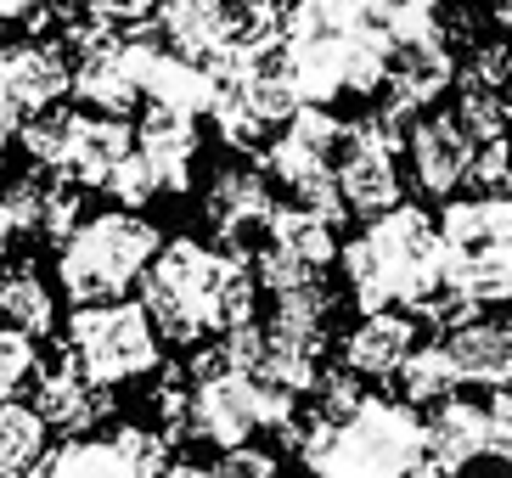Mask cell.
<instances>
[{
  "mask_svg": "<svg viewBox=\"0 0 512 478\" xmlns=\"http://www.w3.org/2000/svg\"><path fill=\"white\" fill-rule=\"evenodd\" d=\"M259 276L248 254L209 248L197 237H175L158 248V259L141 276V310L164 344H203L209 332H237L254 321Z\"/></svg>",
  "mask_w": 512,
  "mask_h": 478,
  "instance_id": "6da1fadb",
  "label": "cell"
},
{
  "mask_svg": "<svg viewBox=\"0 0 512 478\" xmlns=\"http://www.w3.org/2000/svg\"><path fill=\"white\" fill-rule=\"evenodd\" d=\"M299 456L310 478H456L428 456V417L383 394H361L355 411L332 422L304 417Z\"/></svg>",
  "mask_w": 512,
  "mask_h": 478,
  "instance_id": "7a4b0ae2",
  "label": "cell"
},
{
  "mask_svg": "<svg viewBox=\"0 0 512 478\" xmlns=\"http://www.w3.org/2000/svg\"><path fill=\"white\" fill-rule=\"evenodd\" d=\"M344 282L361 304V315L377 310H417L428 315L445 293V248H439V220L400 203V209L366 220L355 242H344Z\"/></svg>",
  "mask_w": 512,
  "mask_h": 478,
  "instance_id": "3957f363",
  "label": "cell"
},
{
  "mask_svg": "<svg viewBox=\"0 0 512 478\" xmlns=\"http://www.w3.org/2000/svg\"><path fill=\"white\" fill-rule=\"evenodd\" d=\"M439 248H445V293L428 315L467 321L512 299V203L507 192L451 197L439 214Z\"/></svg>",
  "mask_w": 512,
  "mask_h": 478,
  "instance_id": "277c9868",
  "label": "cell"
},
{
  "mask_svg": "<svg viewBox=\"0 0 512 478\" xmlns=\"http://www.w3.org/2000/svg\"><path fill=\"white\" fill-rule=\"evenodd\" d=\"M186 383H192V394H186V439L220 450V456L254 445V434H265V428H299V400L271 389L265 377L231 372L220 344L192 360Z\"/></svg>",
  "mask_w": 512,
  "mask_h": 478,
  "instance_id": "5b68a950",
  "label": "cell"
},
{
  "mask_svg": "<svg viewBox=\"0 0 512 478\" xmlns=\"http://www.w3.org/2000/svg\"><path fill=\"white\" fill-rule=\"evenodd\" d=\"M158 248H164V237H158V225L147 214L102 209L91 220H79L74 237L57 248V287L74 299V310L119 304L130 287H141Z\"/></svg>",
  "mask_w": 512,
  "mask_h": 478,
  "instance_id": "8992f818",
  "label": "cell"
},
{
  "mask_svg": "<svg viewBox=\"0 0 512 478\" xmlns=\"http://www.w3.org/2000/svg\"><path fill=\"white\" fill-rule=\"evenodd\" d=\"M62 349H68V360L107 394L119 389V383L152 377L158 360H164V338H158V327H152V315L141 310V304H130V299L74 310L68 315Z\"/></svg>",
  "mask_w": 512,
  "mask_h": 478,
  "instance_id": "52a82bcc",
  "label": "cell"
},
{
  "mask_svg": "<svg viewBox=\"0 0 512 478\" xmlns=\"http://www.w3.org/2000/svg\"><path fill=\"white\" fill-rule=\"evenodd\" d=\"M400 147H406V135L394 130L383 113H366V119L344 124L332 175H338V192H344L349 214L377 220V214L400 209V164H394Z\"/></svg>",
  "mask_w": 512,
  "mask_h": 478,
  "instance_id": "ba28073f",
  "label": "cell"
},
{
  "mask_svg": "<svg viewBox=\"0 0 512 478\" xmlns=\"http://www.w3.org/2000/svg\"><path fill=\"white\" fill-rule=\"evenodd\" d=\"M169 467V434L119 422L113 434H79L51 450L46 478H164Z\"/></svg>",
  "mask_w": 512,
  "mask_h": 478,
  "instance_id": "9c48e42d",
  "label": "cell"
},
{
  "mask_svg": "<svg viewBox=\"0 0 512 478\" xmlns=\"http://www.w3.org/2000/svg\"><path fill=\"white\" fill-rule=\"evenodd\" d=\"M406 158H411V180L428 197L451 203L462 186H473V164H479V141L462 130L451 107L445 113H422L406 130Z\"/></svg>",
  "mask_w": 512,
  "mask_h": 478,
  "instance_id": "30bf717a",
  "label": "cell"
},
{
  "mask_svg": "<svg viewBox=\"0 0 512 478\" xmlns=\"http://www.w3.org/2000/svg\"><path fill=\"white\" fill-rule=\"evenodd\" d=\"M338 141H344V119L332 107H299L282 130L265 141V169L271 180H282L287 192H304L310 180L332 175V158H338Z\"/></svg>",
  "mask_w": 512,
  "mask_h": 478,
  "instance_id": "8fae6325",
  "label": "cell"
},
{
  "mask_svg": "<svg viewBox=\"0 0 512 478\" xmlns=\"http://www.w3.org/2000/svg\"><path fill=\"white\" fill-rule=\"evenodd\" d=\"M276 209L282 203L271 197V180L259 169H220L209 180V197H203V214H209L214 237L226 242L231 254H248L254 242H265Z\"/></svg>",
  "mask_w": 512,
  "mask_h": 478,
  "instance_id": "7c38bea8",
  "label": "cell"
},
{
  "mask_svg": "<svg viewBox=\"0 0 512 478\" xmlns=\"http://www.w3.org/2000/svg\"><path fill=\"white\" fill-rule=\"evenodd\" d=\"M29 405L46 417L51 434H68V439L91 434L96 422L113 417V394L96 389L91 377L68 360V349H62L51 366H40V372H34V400Z\"/></svg>",
  "mask_w": 512,
  "mask_h": 478,
  "instance_id": "4fadbf2b",
  "label": "cell"
},
{
  "mask_svg": "<svg viewBox=\"0 0 512 478\" xmlns=\"http://www.w3.org/2000/svg\"><path fill=\"white\" fill-rule=\"evenodd\" d=\"M445 355H451L456 377L473 383V389H512V310H479L456 321L445 338Z\"/></svg>",
  "mask_w": 512,
  "mask_h": 478,
  "instance_id": "5bb4252c",
  "label": "cell"
},
{
  "mask_svg": "<svg viewBox=\"0 0 512 478\" xmlns=\"http://www.w3.org/2000/svg\"><path fill=\"white\" fill-rule=\"evenodd\" d=\"M417 315L411 310H377L361 315L355 327L344 332V372L349 377H372V383H389V377L406 372V360L417 355Z\"/></svg>",
  "mask_w": 512,
  "mask_h": 478,
  "instance_id": "9a60e30c",
  "label": "cell"
},
{
  "mask_svg": "<svg viewBox=\"0 0 512 478\" xmlns=\"http://www.w3.org/2000/svg\"><path fill=\"white\" fill-rule=\"evenodd\" d=\"M136 152V130L107 113H74L68 130V152H62V180H74L79 192H107V180L119 175V164Z\"/></svg>",
  "mask_w": 512,
  "mask_h": 478,
  "instance_id": "2e32d148",
  "label": "cell"
},
{
  "mask_svg": "<svg viewBox=\"0 0 512 478\" xmlns=\"http://www.w3.org/2000/svg\"><path fill=\"white\" fill-rule=\"evenodd\" d=\"M6 209H12V225L23 237H46L62 248L79 225V186L51 175V169H29L6 186Z\"/></svg>",
  "mask_w": 512,
  "mask_h": 478,
  "instance_id": "e0dca14e",
  "label": "cell"
},
{
  "mask_svg": "<svg viewBox=\"0 0 512 478\" xmlns=\"http://www.w3.org/2000/svg\"><path fill=\"white\" fill-rule=\"evenodd\" d=\"M197 119L192 113H169V107H147L136 124V152L141 164L152 169L158 192H186L192 186V164H197Z\"/></svg>",
  "mask_w": 512,
  "mask_h": 478,
  "instance_id": "ac0fdd59",
  "label": "cell"
},
{
  "mask_svg": "<svg viewBox=\"0 0 512 478\" xmlns=\"http://www.w3.org/2000/svg\"><path fill=\"white\" fill-rule=\"evenodd\" d=\"M6 79H12V102L29 113L62 107V96L74 90V57L62 40H23L6 45Z\"/></svg>",
  "mask_w": 512,
  "mask_h": 478,
  "instance_id": "d6986e66",
  "label": "cell"
},
{
  "mask_svg": "<svg viewBox=\"0 0 512 478\" xmlns=\"http://www.w3.org/2000/svg\"><path fill=\"white\" fill-rule=\"evenodd\" d=\"M152 17H158V45L186 62H203V68L237 45L231 40L226 0H158Z\"/></svg>",
  "mask_w": 512,
  "mask_h": 478,
  "instance_id": "ffe728a7",
  "label": "cell"
},
{
  "mask_svg": "<svg viewBox=\"0 0 512 478\" xmlns=\"http://www.w3.org/2000/svg\"><path fill=\"white\" fill-rule=\"evenodd\" d=\"M428 456L445 473H462L467 462L490 456V405L462 400V394L439 400L434 417H428Z\"/></svg>",
  "mask_w": 512,
  "mask_h": 478,
  "instance_id": "44dd1931",
  "label": "cell"
},
{
  "mask_svg": "<svg viewBox=\"0 0 512 478\" xmlns=\"http://www.w3.org/2000/svg\"><path fill=\"white\" fill-rule=\"evenodd\" d=\"M141 102L203 119L214 107V74L203 62H186V57H175V51H164V45H152L147 74H141Z\"/></svg>",
  "mask_w": 512,
  "mask_h": 478,
  "instance_id": "7402d4cb",
  "label": "cell"
},
{
  "mask_svg": "<svg viewBox=\"0 0 512 478\" xmlns=\"http://www.w3.org/2000/svg\"><path fill=\"white\" fill-rule=\"evenodd\" d=\"M259 248H271V254L293 259V265H304V270H316V276H321V270H327L338 254H344L338 225H327L321 214L299 209V203L276 209V220H271V231H265V242H259Z\"/></svg>",
  "mask_w": 512,
  "mask_h": 478,
  "instance_id": "603a6c76",
  "label": "cell"
},
{
  "mask_svg": "<svg viewBox=\"0 0 512 478\" xmlns=\"http://www.w3.org/2000/svg\"><path fill=\"white\" fill-rule=\"evenodd\" d=\"M0 327L23 338H46L57 327V299L34 265H0Z\"/></svg>",
  "mask_w": 512,
  "mask_h": 478,
  "instance_id": "cb8c5ba5",
  "label": "cell"
},
{
  "mask_svg": "<svg viewBox=\"0 0 512 478\" xmlns=\"http://www.w3.org/2000/svg\"><path fill=\"white\" fill-rule=\"evenodd\" d=\"M51 462V428L34 405H0V478H34Z\"/></svg>",
  "mask_w": 512,
  "mask_h": 478,
  "instance_id": "d4e9b609",
  "label": "cell"
},
{
  "mask_svg": "<svg viewBox=\"0 0 512 478\" xmlns=\"http://www.w3.org/2000/svg\"><path fill=\"white\" fill-rule=\"evenodd\" d=\"M445 0H366V17L377 29L389 34V45H417V40H434L445 34Z\"/></svg>",
  "mask_w": 512,
  "mask_h": 478,
  "instance_id": "484cf974",
  "label": "cell"
},
{
  "mask_svg": "<svg viewBox=\"0 0 512 478\" xmlns=\"http://www.w3.org/2000/svg\"><path fill=\"white\" fill-rule=\"evenodd\" d=\"M394 383H400L406 405H439V400H451V394L462 389V377H456L445 344H417V355L406 360V372L394 377Z\"/></svg>",
  "mask_w": 512,
  "mask_h": 478,
  "instance_id": "4316f807",
  "label": "cell"
},
{
  "mask_svg": "<svg viewBox=\"0 0 512 478\" xmlns=\"http://www.w3.org/2000/svg\"><path fill=\"white\" fill-rule=\"evenodd\" d=\"M68 130H74V107H46V113H29V119H23L17 141H23L34 169H51V175H57L62 152H68Z\"/></svg>",
  "mask_w": 512,
  "mask_h": 478,
  "instance_id": "83f0119b",
  "label": "cell"
},
{
  "mask_svg": "<svg viewBox=\"0 0 512 478\" xmlns=\"http://www.w3.org/2000/svg\"><path fill=\"white\" fill-rule=\"evenodd\" d=\"M34 372H40V349H34V338L0 327V405L17 400V389H29Z\"/></svg>",
  "mask_w": 512,
  "mask_h": 478,
  "instance_id": "f1b7e54d",
  "label": "cell"
},
{
  "mask_svg": "<svg viewBox=\"0 0 512 478\" xmlns=\"http://www.w3.org/2000/svg\"><path fill=\"white\" fill-rule=\"evenodd\" d=\"M107 197H113L119 209L141 214V209L152 203V197H164V192H158V180H152V169L141 164V152H130V158L119 164V175L107 180Z\"/></svg>",
  "mask_w": 512,
  "mask_h": 478,
  "instance_id": "f546056e",
  "label": "cell"
},
{
  "mask_svg": "<svg viewBox=\"0 0 512 478\" xmlns=\"http://www.w3.org/2000/svg\"><path fill=\"white\" fill-rule=\"evenodd\" d=\"M79 12L113 34H130V29H141V17L158 12V0H79Z\"/></svg>",
  "mask_w": 512,
  "mask_h": 478,
  "instance_id": "4dcf8cb0",
  "label": "cell"
},
{
  "mask_svg": "<svg viewBox=\"0 0 512 478\" xmlns=\"http://www.w3.org/2000/svg\"><path fill=\"white\" fill-rule=\"evenodd\" d=\"M220 467H226V478H282V462H276L271 450H254V445L226 450Z\"/></svg>",
  "mask_w": 512,
  "mask_h": 478,
  "instance_id": "1f68e13d",
  "label": "cell"
},
{
  "mask_svg": "<svg viewBox=\"0 0 512 478\" xmlns=\"http://www.w3.org/2000/svg\"><path fill=\"white\" fill-rule=\"evenodd\" d=\"M490 456L512 467V389H501L490 400Z\"/></svg>",
  "mask_w": 512,
  "mask_h": 478,
  "instance_id": "d6a6232c",
  "label": "cell"
},
{
  "mask_svg": "<svg viewBox=\"0 0 512 478\" xmlns=\"http://www.w3.org/2000/svg\"><path fill=\"white\" fill-rule=\"evenodd\" d=\"M17 130H23V107L12 102V79H6V45H0V152L17 141Z\"/></svg>",
  "mask_w": 512,
  "mask_h": 478,
  "instance_id": "836d02e7",
  "label": "cell"
},
{
  "mask_svg": "<svg viewBox=\"0 0 512 478\" xmlns=\"http://www.w3.org/2000/svg\"><path fill=\"white\" fill-rule=\"evenodd\" d=\"M57 0H0V23H34L40 12H51Z\"/></svg>",
  "mask_w": 512,
  "mask_h": 478,
  "instance_id": "e575fe53",
  "label": "cell"
},
{
  "mask_svg": "<svg viewBox=\"0 0 512 478\" xmlns=\"http://www.w3.org/2000/svg\"><path fill=\"white\" fill-rule=\"evenodd\" d=\"M164 478H226V467L220 462H192V456H186V462H169Z\"/></svg>",
  "mask_w": 512,
  "mask_h": 478,
  "instance_id": "d590c367",
  "label": "cell"
},
{
  "mask_svg": "<svg viewBox=\"0 0 512 478\" xmlns=\"http://www.w3.org/2000/svg\"><path fill=\"white\" fill-rule=\"evenodd\" d=\"M12 237H17V225H12V209H6V192H0V259H6Z\"/></svg>",
  "mask_w": 512,
  "mask_h": 478,
  "instance_id": "8d00e7d4",
  "label": "cell"
},
{
  "mask_svg": "<svg viewBox=\"0 0 512 478\" xmlns=\"http://www.w3.org/2000/svg\"><path fill=\"white\" fill-rule=\"evenodd\" d=\"M490 6H496V17H501V23L512 29V0H490Z\"/></svg>",
  "mask_w": 512,
  "mask_h": 478,
  "instance_id": "74e56055",
  "label": "cell"
},
{
  "mask_svg": "<svg viewBox=\"0 0 512 478\" xmlns=\"http://www.w3.org/2000/svg\"><path fill=\"white\" fill-rule=\"evenodd\" d=\"M507 203H512V180H507Z\"/></svg>",
  "mask_w": 512,
  "mask_h": 478,
  "instance_id": "f35d334b",
  "label": "cell"
},
{
  "mask_svg": "<svg viewBox=\"0 0 512 478\" xmlns=\"http://www.w3.org/2000/svg\"><path fill=\"white\" fill-rule=\"evenodd\" d=\"M34 478H46V473H34Z\"/></svg>",
  "mask_w": 512,
  "mask_h": 478,
  "instance_id": "ab89813d",
  "label": "cell"
}]
</instances>
